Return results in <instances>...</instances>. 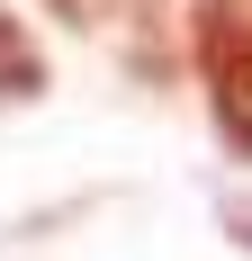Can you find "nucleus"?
<instances>
[{"mask_svg":"<svg viewBox=\"0 0 252 261\" xmlns=\"http://www.w3.org/2000/svg\"><path fill=\"white\" fill-rule=\"evenodd\" d=\"M45 81V63H36V45L18 36V18L0 9V90H36Z\"/></svg>","mask_w":252,"mask_h":261,"instance_id":"2","label":"nucleus"},{"mask_svg":"<svg viewBox=\"0 0 252 261\" xmlns=\"http://www.w3.org/2000/svg\"><path fill=\"white\" fill-rule=\"evenodd\" d=\"M198 72L225 144L252 153V0H198Z\"/></svg>","mask_w":252,"mask_h":261,"instance_id":"1","label":"nucleus"},{"mask_svg":"<svg viewBox=\"0 0 252 261\" xmlns=\"http://www.w3.org/2000/svg\"><path fill=\"white\" fill-rule=\"evenodd\" d=\"M225 225H234V234L252 243V198H234V207H225Z\"/></svg>","mask_w":252,"mask_h":261,"instance_id":"3","label":"nucleus"}]
</instances>
